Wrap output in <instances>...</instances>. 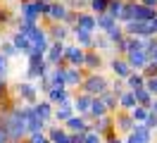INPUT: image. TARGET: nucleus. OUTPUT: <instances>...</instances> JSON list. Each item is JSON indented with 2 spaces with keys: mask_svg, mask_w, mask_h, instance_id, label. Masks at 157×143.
<instances>
[{
  "mask_svg": "<svg viewBox=\"0 0 157 143\" xmlns=\"http://www.w3.org/2000/svg\"><path fill=\"white\" fill-rule=\"evenodd\" d=\"M109 84H112V81H109L102 72H93V74H86V79H83V84H81L78 91L90 95V98H100L105 91H109Z\"/></svg>",
  "mask_w": 157,
  "mask_h": 143,
  "instance_id": "obj_1",
  "label": "nucleus"
},
{
  "mask_svg": "<svg viewBox=\"0 0 157 143\" xmlns=\"http://www.w3.org/2000/svg\"><path fill=\"white\" fill-rule=\"evenodd\" d=\"M50 65L45 62V55L38 53V50H31L29 55H26V76L29 79H43V76L48 74Z\"/></svg>",
  "mask_w": 157,
  "mask_h": 143,
  "instance_id": "obj_2",
  "label": "nucleus"
},
{
  "mask_svg": "<svg viewBox=\"0 0 157 143\" xmlns=\"http://www.w3.org/2000/svg\"><path fill=\"white\" fill-rule=\"evenodd\" d=\"M21 114H24V122H26V131L29 133H45L48 131V124L33 112V105H24Z\"/></svg>",
  "mask_w": 157,
  "mask_h": 143,
  "instance_id": "obj_3",
  "label": "nucleus"
},
{
  "mask_svg": "<svg viewBox=\"0 0 157 143\" xmlns=\"http://www.w3.org/2000/svg\"><path fill=\"white\" fill-rule=\"evenodd\" d=\"M29 43H31V50H38V53H48V48H50V36H48V29L45 26H36L33 31L29 34Z\"/></svg>",
  "mask_w": 157,
  "mask_h": 143,
  "instance_id": "obj_4",
  "label": "nucleus"
},
{
  "mask_svg": "<svg viewBox=\"0 0 157 143\" xmlns=\"http://www.w3.org/2000/svg\"><path fill=\"white\" fill-rule=\"evenodd\" d=\"M45 62L50 67H62V69H67V60H64V43H50L48 53H45Z\"/></svg>",
  "mask_w": 157,
  "mask_h": 143,
  "instance_id": "obj_5",
  "label": "nucleus"
},
{
  "mask_svg": "<svg viewBox=\"0 0 157 143\" xmlns=\"http://www.w3.org/2000/svg\"><path fill=\"white\" fill-rule=\"evenodd\" d=\"M64 60H67V67H74V69H83L86 50H83V48H78L76 43H71V46H64Z\"/></svg>",
  "mask_w": 157,
  "mask_h": 143,
  "instance_id": "obj_6",
  "label": "nucleus"
},
{
  "mask_svg": "<svg viewBox=\"0 0 157 143\" xmlns=\"http://www.w3.org/2000/svg\"><path fill=\"white\" fill-rule=\"evenodd\" d=\"M109 72L114 74V79H121V81H126L128 76L133 74V69L126 62V57H121V55H114L109 60Z\"/></svg>",
  "mask_w": 157,
  "mask_h": 143,
  "instance_id": "obj_7",
  "label": "nucleus"
},
{
  "mask_svg": "<svg viewBox=\"0 0 157 143\" xmlns=\"http://www.w3.org/2000/svg\"><path fill=\"white\" fill-rule=\"evenodd\" d=\"M14 91H17V95H19V100H24L26 105H36L40 100L38 98V88L31 84V81H21V84L14 86Z\"/></svg>",
  "mask_w": 157,
  "mask_h": 143,
  "instance_id": "obj_8",
  "label": "nucleus"
},
{
  "mask_svg": "<svg viewBox=\"0 0 157 143\" xmlns=\"http://www.w3.org/2000/svg\"><path fill=\"white\" fill-rule=\"evenodd\" d=\"M124 34L126 36H136V38H152V34H150V24L147 22H128V24H124Z\"/></svg>",
  "mask_w": 157,
  "mask_h": 143,
  "instance_id": "obj_9",
  "label": "nucleus"
},
{
  "mask_svg": "<svg viewBox=\"0 0 157 143\" xmlns=\"http://www.w3.org/2000/svg\"><path fill=\"white\" fill-rule=\"evenodd\" d=\"M124 143H152V131L145 124H136L133 131L128 136H124Z\"/></svg>",
  "mask_w": 157,
  "mask_h": 143,
  "instance_id": "obj_10",
  "label": "nucleus"
},
{
  "mask_svg": "<svg viewBox=\"0 0 157 143\" xmlns=\"http://www.w3.org/2000/svg\"><path fill=\"white\" fill-rule=\"evenodd\" d=\"M133 126H136V122L131 119V114H128V112H124V110L114 112V131H117V133L128 136V133L133 131Z\"/></svg>",
  "mask_w": 157,
  "mask_h": 143,
  "instance_id": "obj_11",
  "label": "nucleus"
},
{
  "mask_svg": "<svg viewBox=\"0 0 157 143\" xmlns=\"http://www.w3.org/2000/svg\"><path fill=\"white\" fill-rule=\"evenodd\" d=\"M90 126H93V131L100 133L102 138L109 136V133H117L114 131V114H105V117H100L95 122H90Z\"/></svg>",
  "mask_w": 157,
  "mask_h": 143,
  "instance_id": "obj_12",
  "label": "nucleus"
},
{
  "mask_svg": "<svg viewBox=\"0 0 157 143\" xmlns=\"http://www.w3.org/2000/svg\"><path fill=\"white\" fill-rule=\"evenodd\" d=\"M126 62L131 65V69L133 72H143L145 69V65L150 62V55H147L145 50H131V53H126Z\"/></svg>",
  "mask_w": 157,
  "mask_h": 143,
  "instance_id": "obj_13",
  "label": "nucleus"
},
{
  "mask_svg": "<svg viewBox=\"0 0 157 143\" xmlns=\"http://www.w3.org/2000/svg\"><path fill=\"white\" fill-rule=\"evenodd\" d=\"M105 65V60L98 50H86V60H83V72L86 74H93V72H100Z\"/></svg>",
  "mask_w": 157,
  "mask_h": 143,
  "instance_id": "obj_14",
  "label": "nucleus"
},
{
  "mask_svg": "<svg viewBox=\"0 0 157 143\" xmlns=\"http://www.w3.org/2000/svg\"><path fill=\"white\" fill-rule=\"evenodd\" d=\"M71 91L69 88H64V86H52L48 91V103H52L55 107L57 105H62V103H71Z\"/></svg>",
  "mask_w": 157,
  "mask_h": 143,
  "instance_id": "obj_15",
  "label": "nucleus"
},
{
  "mask_svg": "<svg viewBox=\"0 0 157 143\" xmlns=\"http://www.w3.org/2000/svg\"><path fill=\"white\" fill-rule=\"evenodd\" d=\"M83 79H86V72L83 69H74V67H67L64 69V86H67L69 91L71 88H81V84H83Z\"/></svg>",
  "mask_w": 157,
  "mask_h": 143,
  "instance_id": "obj_16",
  "label": "nucleus"
},
{
  "mask_svg": "<svg viewBox=\"0 0 157 143\" xmlns=\"http://www.w3.org/2000/svg\"><path fill=\"white\" fill-rule=\"evenodd\" d=\"M64 129H67L69 133H86V131H93L90 122L86 119V117H81V114H74V117L64 124Z\"/></svg>",
  "mask_w": 157,
  "mask_h": 143,
  "instance_id": "obj_17",
  "label": "nucleus"
},
{
  "mask_svg": "<svg viewBox=\"0 0 157 143\" xmlns=\"http://www.w3.org/2000/svg\"><path fill=\"white\" fill-rule=\"evenodd\" d=\"M90 103H93V98H90V95H86V93H81V91H78V93L71 98L74 112L81 114V117H88V112H90Z\"/></svg>",
  "mask_w": 157,
  "mask_h": 143,
  "instance_id": "obj_18",
  "label": "nucleus"
},
{
  "mask_svg": "<svg viewBox=\"0 0 157 143\" xmlns=\"http://www.w3.org/2000/svg\"><path fill=\"white\" fill-rule=\"evenodd\" d=\"M48 36H50V43L55 41V43H64L67 36H71V29L64 26V24H52L48 22Z\"/></svg>",
  "mask_w": 157,
  "mask_h": 143,
  "instance_id": "obj_19",
  "label": "nucleus"
},
{
  "mask_svg": "<svg viewBox=\"0 0 157 143\" xmlns=\"http://www.w3.org/2000/svg\"><path fill=\"white\" fill-rule=\"evenodd\" d=\"M21 19H24V22H31V24H38V19H40L38 0H29V2H21Z\"/></svg>",
  "mask_w": 157,
  "mask_h": 143,
  "instance_id": "obj_20",
  "label": "nucleus"
},
{
  "mask_svg": "<svg viewBox=\"0 0 157 143\" xmlns=\"http://www.w3.org/2000/svg\"><path fill=\"white\" fill-rule=\"evenodd\" d=\"M133 19L136 22H155L157 19V10H152V7H145V5H140L138 0H133Z\"/></svg>",
  "mask_w": 157,
  "mask_h": 143,
  "instance_id": "obj_21",
  "label": "nucleus"
},
{
  "mask_svg": "<svg viewBox=\"0 0 157 143\" xmlns=\"http://www.w3.org/2000/svg\"><path fill=\"white\" fill-rule=\"evenodd\" d=\"M45 136L50 138V143H71V133H69L64 126H59V124H55V126H48Z\"/></svg>",
  "mask_w": 157,
  "mask_h": 143,
  "instance_id": "obj_22",
  "label": "nucleus"
},
{
  "mask_svg": "<svg viewBox=\"0 0 157 143\" xmlns=\"http://www.w3.org/2000/svg\"><path fill=\"white\" fill-rule=\"evenodd\" d=\"M71 36H74V43H76L78 48L93 50V36H95V34H88V31H83V29L74 26V29H71Z\"/></svg>",
  "mask_w": 157,
  "mask_h": 143,
  "instance_id": "obj_23",
  "label": "nucleus"
},
{
  "mask_svg": "<svg viewBox=\"0 0 157 143\" xmlns=\"http://www.w3.org/2000/svg\"><path fill=\"white\" fill-rule=\"evenodd\" d=\"M33 112L38 114L45 124H50V122H52V117H55V105L48 103V98H45V100H38V103L33 105Z\"/></svg>",
  "mask_w": 157,
  "mask_h": 143,
  "instance_id": "obj_24",
  "label": "nucleus"
},
{
  "mask_svg": "<svg viewBox=\"0 0 157 143\" xmlns=\"http://www.w3.org/2000/svg\"><path fill=\"white\" fill-rule=\"evenodd\" d=\"M74 114H76V112H74V105H71V103H62V105L55 107V117H52V119H55L59 126H64Z\"/></svg>",
  "mask_w": 157,
  "mask_h": 143,
  "instance_id": "obj_25",
  "label": "nucleus"
},
{
  "mask_svg": "<svg viewBox=\"0 0 157 143\" xmlns=\"http://www.w3.org/2000/svg\"><path fill=\"white\" fill-rule=\"evenodd\" d=\"M78 29H83V31H88V34H95L98 31V22H95V14H90V12H78V22H76Z\"/></svg>",
  "mask_w": 157,
  "mask_h": 143,
  "instance_id": "obj_26",
  "label": "nucleus"
},
{
  "mask_svg": "<svg viewBox=\"0 0 157 143\" xmlns=\"http://www.w3.org/2000/svg\"><path fill=\"white\" fill-rule=\"evenodd\" d=\"M67 12H69V7L64 5V2H52L50 14H48V22H52V24H62L64 17H67Z\"/></svg>",
  "mask_w": 157,
  "mask_h": 143,
  "instance_id": "obj_27",
  "label": "nucleus"
},
{
  "mask_svg": "<svg viewBox=\"0 0 157 143\" xmlns=\"http://www.w3.org/2000/svg\"><path fill=\"white\" fill-rule=\"evenodd\" d=\"M93 50H98L100 55L102 53H114V46H112V41L105 34H95L93 36Z\"/></svg>",
  "mask_w": 157,
  "mask_h": 143,
  "instance_id": "obj_28",
  "label": "nucleus"
},
{
  "mask_svg": "<svg viewBox=\"0 0 157 143\" xmlns=\"http://www.w3.org/2000/svg\"><path fill=\"white\" fill-rule=\"evenodd\" d=\"M107 112V107H105V103L100 100V98H93V103H90V112H88V122H95V119H100V117H105Z\"/></svg>",
  "mask_w": 157,
  "mask_h": 143,
  "instance_id": "obj_29",
  "label": "nucleus"
},
{
  "mask_svg": "<svg viewBox=\"0 0 157 143\" xmlns=\"http://www.w3.org/2000/svg\"><path fill=\"white\" fill-rule=\"evenodd\" d=\"M12 43H14V48H17V53H21V55H29L31 53V43L26 36H21V34H12Z\"/></svg>",
  "mask_w": 157,
  "mask_h": 143,
  "instance_id": "obj_30",
  "label": "nucleus"
},
{
  "mask_svg": "<svg viewBox=\"0 0 157 143\" xmlns=\"http://www.w3.org/2000/svg\"><path fill=\"white\" fill-rule=\"evenodd\" d=\"M100 100L105 103V107H107V112H109V114L119 112V98L112 93V91H105V93L100 95Z\"/></svg>",
  "mask_w": 157,
  "mask_h": 143,
  "instance_id": "obj_31",
  "label": "nucleus"
},
{
  "mask_svg": "<svg viewBox=\"0 0 157 143\" xmlns=\"http://www.w3.org/2000/svg\"><path fill=\"white\" fill-rule=\"evenodd\" d=\"M133 107H136V95H133V91H124V93L119 95V110L131 112Z\"/></svg>",
  "mask_w": 157,
  "mask_h": 143,
  "instance_id": "obj_32",
  "label": "nucleus"
},
{
  "mask_svg": "<svg viewBox=\"0 0 157 143\" xmlns=\"http://www.w3.org/2000/svg\"><path fill=\"white\" fill-rule=\"evenodd\" d=\"M126 88L128 91H140V88H145V76L140 74V72H133V74L126 79Z\"/></svg>",
  "mask_w": 157,
  "mask_h": 143,
  "instance_id": "obj_33",
  "label": "nucleus"
},
{
  "mask_svg": "<svg viewBox=\"0 0 157 143\" xmlns=\"http://www.w3.org/2000/svg\"><path fill=\"white\" fill-rule=\"evenodd\" d=\"M95 22H98V31L100 34H107L109 29H114L119 24L117 19H112L109 14H100V17H95Z\"/></svg>",
  "mask_w": 157,
  "mask_h": 143,
  "instance_id": "obj_34",
  "label": "nucleus"
},
{
  "mask_svg": "<svg viewBox=\"0 0 157 143\" xmlns=\"http://www.w3.org/2000/svg\"><path fill=\"white\" fill-rule=\"evenodd\" d=\"M48 79H50L52 86H64V69H62V67H50ZM64 88H67V86H64Z\"/></svg>",
  "mask_w": 157,
  "mask_h": 143,
  "instance_id": "obj_35",
  "label": "nucleus"
},
{
  "mask_svg": "<svg viewBox=\"0 0 157 143\" xmlns=\"http://www.w3.org/2000/svg\"><path fill=\"white\" fill-rule=\"evenodd\" d=\"M107 7H109V0H90V2H88L90 14H95V17L107 14Z\"/></svg>",
  "mask_w": 157,
  "mask_h": 143,
  "instance_id": "obj_36",
  "label": "nucleus"
},
{
  "mask_svg": "<svg viewBox=\"0 0 157 143\" xmlns=\"http://www.w3.org/2000/svg\"><path fill=\"white\" fill-rule=\"evenodd\" d=\"M124 2H126V0H109L107 14H109L112 19H117V22H119V17H121V12H124Z\"/></svg>",
  "mask_w": 157,
  "mask_h": 143,
  "instance_id": "obj_37",
  "label": "nucleus"
},
{
  "mask_svg": "<svg viewBox=\"0 0 157 143\" xmlns=\"http://www.w3.org/2000/svg\"><path fill=\"white\" fill-rule=\"evenodd\" d=\"M128 114H131V119H133L136 124H145L147 114H150V110H147V107H140V105H136V107H133Z\"/></svg>",
  "mask_w": 157,
  "mask_h": 143,
  "instance_id": "obj_38",
  "label": "nucleus"
},
{
  "mask_svg": "<svg viewBox=\"0 0 157 143\" xmlns=\"http://www.w3.org/2000/svg\"><path fill=\"white\" fill-rule=\"evenodd\" d=\"M0 55L5 60H10V57H17L19 53H17V48H14L12 41H0Z\"/></svg>",
  "mask_w": 157,
  "mask_h": 143,
  "instance_id": "obj_39",
  "label": "nucleus"
},
{
  "mask_svg": "<svg viewBox=\"0 0 157 143\" xmlns=\"http://www.w3.org/2000/svg\"><path fill=\"white\" fill-rule=\"evenodd\" d=\"M133 95H136V105H140V107H150V103H152V95L147 93L145 88L133 91Z\"/></svg>",
  "mask_w": 157,
  "mask_h": 143,
  "instance_id": "obj_40",
  "label": "nucleus"
},
{
  "mask_svg": "<svg viewBox=\"0 0 157 143\" xmlns=\"http://www.w3.org/2000/svg\"><path fill=\"white\" fill-rule=\"evenodd\" d=\"M105 36H107L109 41H112V46H114V43H119L121 38L126 36V34H124V26H121V24H117V26H114V29H109V31H107V34H105Z\"/></svg>",
  "mask_w": 157,
  "mask_h": 143,
  "instance_id": "obj_41",
  "label": "nucleus"
},
{
  "mask_svg": "<svg viewBox=\"0 0 157 143\" xmlns=\"http://www.w3.org/2000/svg\"><path fill=\"white\" fill-rule=\"evenodd\" d=\"M109 91H112V93L119 98V95L124 93V91H128V88H126V81H121V79H114V81L109 84Z\"/></svg>",
  "mask_w": 157,
  "mask_h": 143,
  "instance_id": "obj_42",
  "label": "nucleus"
},
{
  "mask_svg": "<svg viewBox=\"0 0 157 143\" xmlns=\"http://www.w3.org/2000/svg\"><path fill=\"white\" fill-rule=\"evenodd\" d=\"M126 53H128V36H124L119 43H114V55H121V57H124Z\"/></svg>",
  "mask_w": 157,
  "mask_h": 143,
  "instance_id": "obj_43",
  "label": "nucleus"
},
{
  "mask_svg": "<svg viewBox=\"0 0 157 143\" xmlns=\"http://www.w3.org/2000/svg\"><path fill=\"white\" fill-rule=\"evenodd\" d=\"M140 74L145 76V79H155V76H157V65H155V62H147L145 69H143Z\"/></svg>",
  "mask_w": 157,
  "mask_h": 143,
  "instance_id": "obj_44",
  "label": "nucleus"
},
{
  "mask_svg": "<svg viewBox=\"0 0 157 143\" xmlns=\"http://www.w3.org/2000/svg\"><path fill=\"white\" fill-rule=\"evenodd\" d=\"M26 141H29V143H50V138L45 136V133H29Z\"/></svg>",
  "mask_w": 157,
  "mask_h": 143,
  "instance_id": "obj_45",
  "label": "nucleus"
},
{
  "mask_svg": "<svg viewBox=\"0 0 157 143\" xmlns=\"http://www.w3.org/2000/svg\"><path fill=\"white\" fill-rule=\"evenodd\" d=\"M12 22V14L7 7H2V2H0V26H5V24H10Z\"/></svg>",
  "mask_w": 157,
  "mask_h": 143,
  "instance_id": "obj_46",
  "label": "nucleus"
},
{
  "mask_svg": "<svg viewBox=\"0 0 157 143\" xmlns=\"http://www.w3.org/2000/svg\"><path fill=\"white\" fill-rule=\"evenodd\" d=\"M143 50H145L147 55H152L157 50V36H152V38H145V46H143Z\"/></svg>",
  "mask_w": 157,
  "mask_h": 143,
  "instance_id": "obj_47",
  "label": "nucleus"
},
{
  "mask_svg": "<svg viewBox=\"0 0 157 143\" xmlns=\"http://www.w3.org/2000/svg\"><path fill=\"white\" fill-rule=\"evenodd\" d=\"M83 143H102V136L95 131H86L83 133Z\"/></svg>",
  "mask_w": 157,
  "mask_h": 143,
  "instance_id": "obj_48",
  "label": "nucleus"
},
{
  "mask_svg": "<svg viewBox=\"0 0 157 143\" xmlns=\"http://www.w3.org/2000/svg\"><path fill=\"white\" fill-rule=\"evenodd\" d=\"M145 126L150 129V131H157V117H155V114H147V119H145Z\"/></svg>",
  "mask_w": 157,
  "mask_h": 143,
  "instance_id": "obj_49",
  "label": "nucleus"
},
{
  "mask_svg": "<svg viewBox=\"0 0 157 143\" xmlns=\"http://www.w3.org/2000/svg\"><path fill=\"white\" fill-rule=\"evenodd\" d=\"M102 143H124V138H119L117 133H109V136L102 138Z\"/></svg>",
  "mask_w": 157,
  "mask_h": 143,
  "instance_id": "obj_50",
  "label": "nucleus"
},
{
  "mask_svg": "<svg viewBox=\"0 0 157 143\" xmlns=\"http://www.w3.org/2000/svg\"><path fill=\"white\" fill-rule=\"evenodd\" d=\"M7 95H10L7 84H5V79H0V100H2V98H7Z\"/></svg>",
  "mask_w": 157,
  "mask_h": 143,
  "instance_id": "obj_51",
  "label": "nucleus"
},
{
  "mask_svg": "<svg viewBox=\"0 0 157 143\" xmlns=\"http://www.w3.org/2000/svg\"><path fill=\"white\" fill-rule=\"evenodd\" d=\"M140 5H145V7H152V10H157V0H138Z\"/></svg>",
  "mask_w": 157,
  "mask_h": 143,
  "instance_id": "obj_52",
  "label": "nucleus"
},
{
  "mask_svg": "<svg viewBox=\"0 0 157 143\" xmlns=\"http://www.w3.org/2000/svg\"><path fill=\"white\" fill-rule=\"evenodd\" d=\"M147 110H150V114H155V117H157V95L152 98V103H150V107H147Z\"/></svg>",
  "mask_w": 157,
  "mask_h": 143,
  "instance_id": "obj_53",
  "label": "nucleus"
},
{
  "mask_svg": "<svg viewBox=\"0 0 157 143\" xmlns=\"http://www.w3.org/2000/svg\"><path fill=\"white\" fill-rule=\"evenodd\" d=\"M71 143H83V133H71Z\"/></svg>",
  "mask_w": 157,
  "mask_h": 143,
  "instance_id": "obj_54",
  "label": "nucleus"
},
{
  "mask_svg": "<svg viewBox=\"0 0 157 143\" xmlns=\"http://www.w3.org/2000/svg\"><path fill=\"white\" fill-rule=\"evenodd\" d=\"M150 34L157 36V19H155V22H150Z\"/></svg>",
  "mask_w": 157,
  "mask_h": 143,
  "instance_id": "obj_55",
  "label": "nucleus"
},
{
  "mask_svg": "<svg viewBox=\"0 0 157 143\" xmlns=\"http://www.w3.org/2000/svg\"><path fill=\"white\" fill-rule=\"evenodd\" d=\"M150 62H155V65H157V50L152 53V55H150Z\"/></svg>",
  "mask_w": 157,
  "mask_h": 143,
  "instance_id": "obj_56",
  "label": "nucleus"
},
{
  "mask_svg": "<svg viewBox=\"0 0 157 143\" xmlns=\"http://www.w3.org/2000/svg\"><path fill=\"white\" fill-rule=\"evenodd\" d=\"M19 143H29V141H19Z\"/></svg>",
  "mask_w": 157,
  "mask_h": 143,
  "instance_id": "obj_57",
  "label": "nucleus"
},
{
  "mask_svg": "<svg viewBox=\"0 0 157 143\" xmlns=\"http://www.w3.org/2000/svg\"><path fill=\"white\" fill-rule=\"evenodd\" d=\"M83 2H90V0H83Z\"/></svg>",
  "mask_w": 157,
  "mask_h": 143,
  "instance_id": "obj_58",
  "label": "nucleus"
}]
</instances>
